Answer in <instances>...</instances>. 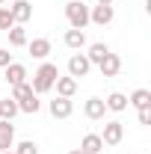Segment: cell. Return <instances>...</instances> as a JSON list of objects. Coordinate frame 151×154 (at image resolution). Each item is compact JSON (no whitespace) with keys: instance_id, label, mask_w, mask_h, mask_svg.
I'll use <instances>...</instances> for the list:
<instances>
[{"instance_id":"6da1fadb","label":"cell","mask_w":151,"mask_h":154,"mask_svg":"<svg viewBox=\"0 0 151 154\" xmlns=\"http://www.w3.org/2000/svg\"><path fill=\"white\" fill-rule=\"evenodd\" d=\"M57 77H59V68H57V62H42L36 68V74H33V92L36 95H48L51 89H54V83H57Z\"/></svg>"},{"instance_id":"7a4b0ae2","label":"cell","mask_w":151,"mask_h":154,"mask_svg":"<svg viewBox=\"0 0 151 154\" xmlns=\"http://www.w3.org/2000/svg\"><path fill=\"white\" fill-rule=\"evenodd\" d=\"M65 18L71 24V30H86V24H89V6L83 0H68L65 3Z\"/></svg>"},{"instance_id":"3957f363","label":"cell","mask_w":151,"mask_h":154,"mask_svg":"<svg viewBox=\"0 0 151 154\" xmlns=\"http://www.w3.org/2000/svg\"><path fill=\"white\" fill-rule=\"evenodd\" d=\"M89 68H92V62H89V57L86 54H71V59H68V77H86L89 74Z\"/></svg>"},{"instance_id":"277c9868","label":"cell","mask_w":151,"mask_h":154,"mask_svg":"<svg viewBox=\"0 0 151 154\" xmlns=\"http://www.w3.org/2000/svg\"><path fill=\"white\" fill-rule=\"evenodd\" d=\"M113 18H116V12H113V6H107V3H98V6H92V9H89V24L107 27Z\"/></svg>"},{"instance_id":"5b68a950","label":"cell","mask_w":151,"mask_h":154,"mask_svg":"<svg viewBox=\"0 0 151 154\" xmlns=\"http://www.w3.org/2000/svg\"><path fill=\"white\" fill-rule=\"evenodd\" d=\"M48 110H51L54 119H68V116L74 113V101H71V98H59L57 95L51 104H48Z\"/></svg>"},{"instance_id":"8992f818","label":"cell","mask_w":151,"mask_h":154,"mask_svg":"<svg viewBox=\"0 0 151 154\" xmlns=\"http://www.w3.org/2000/svg\"><path fill=\"white\" fill-rule=\"evenodd\" d=\"M122 136H125V125L122 122H107L104 125V134H101V142L104 145H119Z\"/></svg>"},{"instance_id":"52a82bcc","label":"cell","mask_w":151,"mask_h":154,"mask_svg":"<svg viewBox=\"0 0 151 154\" xmlns=\"http://www.w3.org/2000/svg\"><path fill=\"white\" fill-rule=\"evenodd\" d=\"M3 77H6V83L9 86H18V83H27V68L21 65V62H9L6 68H3Z\"/></svg>"},{"instance_id":"ba28073f","label":"cell","mask_w":151,"mask_h":154,"mask_svg":"<svg viewBox=\"0 0 151 154\" xmlns=\"http://www.w3.org/2000/svg\"><path fill=\"white\" fill-rule=\"evenodd\" d=\"M9 12H12L15 24H27V21L33 18V3H30V0H15V3L9 6Z\"/></svg>"},{"instance_id":"9c48e42d","label":"cell","mask_w":151,"mask_h":154,"mask_svg":"<svg viewBox=\"0 0 151 154\" xmlns=\"http://www.w3.org/2000/svg\"><path fill=\"white\" fill-rule=\"evenodd\" d=\"M98 68H101V77H116L119 71H122V59H119V54H107V57L98 62Z\"/></svg>"},{"instance_id":"30bf717a","label":"cell","mask_w":151,"mask_h":154,"mask_svg":"<svg viewBox=\"0 0 151 154\" xmlns=\"http://www.w3.org/2000/svg\"><path fill=\"white\" fill-rule=\"evenodd\" d=\"M104 113H107V104H104V98H89V101L83 104V116H86V119H92V122L104 119Z\"/></svg>"},{"instance_id":"8fae6325","label":"cell","mask_w":151,"mask_h":154,"mask_svg":"<svg viewBox=\"0 0 151 154\" xmlns=\"http://www.w3.org/2000/svg\"><path fill=\"white\" fill-rule=\"evenodd\" d=\"M15 145V125L0 119V151H9Z\"/></svg>"},{"instance_id":"7c38bea8","label":"cell","mask_w":151,"mask_h":154,"mask_svg":"<svg viewBox=\"0 0 151 154\" xmlns=\"http://www.w3.org/2000/svg\"><path fill=\"white\" fill-rule=\"evenodd\" d=\"M54 89H57L59 98H74V92H77V80H74V77H62V74H59L57 83H54Z\"/></svg>"},{"instance_id":"4fadbf2b","label":"cell","mask_w":151,"mask_h":154,"mask_svg":"<svg viewBox=\"0 0 151 154\" xmlns=\"http://www.w3.org/2000/svg\"><path fill=\"white\" fill-rule=\"evenodd\" d=\"M27 48H30L33 59H48L51 57V42L48 38H33V42H27Z\"/></svg>"},{"instance_id":"5bb4252c","label":"cell","mask_w":151,"mask_h":154,"mask_svg":"<svg viewBox=\"0 0 151 154\" xmlns=\"http://www.w3.org/2000/svg\"><path fill=\"white\" fill-rule=\"evenodd\" d=\"M80 151H86V154H101V151H104L101 134H86V136H83V142H80Z\"/></svg>"},{"instance_id":"9a60e30c","label":"cell","mask_w":151,"mask_h":154,"mask_svg":"<svg viewBox=\"0 0 151 154\" xmlns=\"http://www.w3.org/2000/svg\"><path fill=\"white\" fill-rule=\"evenodd\" d=\"M6 33H9V45H12V48H24V45L30 42V38H27V30H24V24H15V27H9Z\"/></svg>"},{"instance_id":"2e32d148","label":"cell","mask_w":151,"mask_h":154,"mask_svg":"<svg viewBox=\"0 0 151 154\" xmlns=\"http://www.w3.org/2000/svg\"><path fill=\"white\" fill-rule=\"evenodd\" d=\"M65 45L71 51H83L86 48V33L83 30H65Z\"/></svg>"},{"instance_id":"e0dca14e","label":"cell","mask_w":151,"mask_h":154,"mask_svg":"<svg viewBox=\"0 0 151 154\" xmlns=\"http://www.w3.org/2000/svg\"><path fill=\"white\" fill-rule=\"evenodd\" d=\"M104 104H107V110L122 113V110H128V95H122V92H110V95L104 98Z\"/></svg>"},{"instance_id":"ac0fdd59","label":"cell","mask_w":151,"mask_h":154,"mask_svg":"<svg viewBox=\"0 0 151 154\" xmlns=\"http://www.w3.org/2000/svg\"><path fill=\"white\" fill-rule=\"evenodd\" d=\"M107 54H110V45L95 42V45H89V54H86V57H89V62H92V65H98V62L107 57Z\"/></svg>"},{"instance_id":"d6986e66","label":"cell","mask_w":151,"mask_h":154,"mask_svg":"<svg viewBox=\"0 0 151 154\" xmlns=\"http://www.w3.org/2000/svg\"><path fill=\"white\" fill-rule=\"evenodd\" d=\"M128 104H133L136 110H145V107H151V92L148 89H136V92L128 98Z\"/></svg>"},{"instance_id":"ffe728a7","label":"cell","mask_w":151,"mask_h":154,"mask_svg":"<svg viewBox=\"0 0 151 154\" xmlns=\"http://www.w3.org/2000/svg\"><path fill=\"white\" fill-rule=\"evenodd\" d=\"M18 113H21V110H18V101H12V98H3V101H0V119L12 122Z\"/></svg>"},{"instance_id":"44dd1931","label":"cell","mask_w":151,"mask_h":154,"mask_svg":"<svg viewBox=\"0 0 151 154\" xmlns=\"http://www.w3.org/2000/svg\"><path fill=\"white\" fill-rule=\"evenodd\" d=\"M18 110H21V113H30V116H36L39 110H42V101H39V95H30L27 101H18Z\"/></svg>"},{"instance_id":"7402d4cb","label":"cell","mask_w":151,"mask_h":154,"mask_svg":"<svg viewBox=\"0 0 151 154\" xmlns=\"http://www.w3.org/2000/svg\"><path fill=\"white\" fill-rule=\"evenodd\" d=\"M30 95H36L30 83H18V86H12V101H27Z\"/></svg>"},{"instance_id":"603a6c76","label":"cell","mask_w":151,"mask_h":154,"mask_svg":"<svg viewBox=\"0 0 151 154\" xmlns=\"http://www.w3.org/2000/svg\"><path fill=\"white\" fill-rule=\"evenodd\" d=\"M12 151L15 154H39V145L33 142V139H24V142H18V145H12Z\"/></svg>"},{"instance_id":"cb8c5ba5","label":"cell","mask_w":151,"mask_h":154,"mask_svg":"<svg viewBox=\"0 0 151 154\" xmlns=\"http://www.w3.org/2000/svg\"><path fill=\"white\" fill-rule=\"evenodd\" d=\"M9 27H15V18H12L9 6H0V30H9Z\"/></svg>"},{"instance_id":"d4e9b609","label":"cell","mask_w":151,"mask_h":154,"mask_svg":"<svg viewBox=\"0 0 151 154\" xmlns=\"http://www.w3.org/2000/svg\"><path fill=\"white\" fill-rule=\"evenodd\" d=\"M9 62H12V54H9L6 48H0V68H6Z\"/></svg>"},{"instance_id":"484cf974","label":"cell","mask_w":151,"mask_h":154,"mask_svg":"<svg viewBox=\"0 0 151 154\" xmlns=\"http://www.w3.org/2000/svg\"><path fill=\"white\" fill-rule=\"evenodd\" d=\"M139 125H151V107L139 110Z\"/></svg>"},{"instance_id":"4316f807","label":"cell","mask_w":151,"mask_h":154,"mask_svg":"<svg viewBox=\"0 0 151 154\" xmlns=\"http://www.w3.org/2000/svg\"><path fill=\"white\" fill-rule=\"evenodd\" d=\"M68 154H86V151H80V148H71V151H68Z\"/></svg>"},{"instance_id":"83f0119b","label":"cell","mask_w":151,"mask_h":154,"mask_svg":"<svg viewBox=\"0 0 151 154\" xmlns=\"http://www.w3.org/2000/svg\"><path fill=\"white\" fill-rule=\"evenodd\" d=\"M98 3H107V6H113V0H98Z\"/></svg>"},{"instance_id":"f1b7e54d","label":"cell","mask_w":151,"mask_h":154,"mask_svg":"<svg viewBox=\"0 0 151 154\" xmlns=\"http://www.w3.org/2000/svg\"><path fill=\"white\" fill-rule=\"evenodd\" d=\"M0 154H15V151H12V148H9V151H0Z\"/></svg>"},{"instance_id":"f546056e","label":"cell","mask_w":151,"mask_h":154,"mask_svg":"<svg viewBox=\"0 0 151 154\" xmlns=\"http://www.w3.org/2000/svg\"><path fill=\"white\" fill-rule=\"evenodd\" d=\"M0 6H3V0H0Z\"/></svg>"}]
</instances>
